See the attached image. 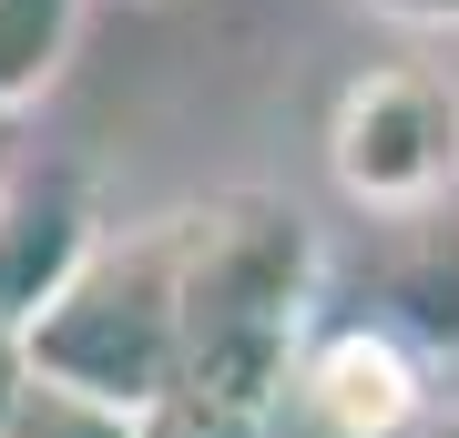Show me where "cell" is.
<instances>
[{"label":"cell","instance_id":"7a4b0ae2","mask_svg":"<svg viewBox=\"0 0 459 438\" xmlns=\"http://www.w3.org/2000/svg\"><path fill=\"white\" fill-rule=\"evenodd\" d=\"M31 367L113 408H153L184 388V276H174V214L102 235V255L72 296L31 326Z\"/></svg>","mask_w":459,"mask_h":438},{"label":"cell","instance_id":"277c9868","mask_svg":"<svg viewBox=\"0 0 459 438\" xmlns=\"http://www.w3.org/2000/svg\"><path fill=\"white\" fill-rule=\"evenodd\" d=\"M429 418H439L429 408V357L409 337H388L377 316L316 326L276 398V438H419Z\"/></svg>","mask_w":459,"mask_h":438},{"label":"cell","instance_id":"8992f818","mask_svg":"<svg viewBox=\"0 0 459 438\" xmlns=\"http://www.w3.org/2000/svg\"><path fill=\"white\" fill-rule=\"evenodd\" d=\"M368 286H377L368 316L388 337H409L419 357H459V204L398 214L388 245H377V265H368Z\"/></svg>","mask_w":459,"mask_h":438},{"label":"cell","instance_id":"9c48e42d","mask_svg":"<svg viewBox=\"0 0 459 438\" xmlns=\"http://www.w3.org/2000/svg\"><path fill=\"white\" fill-rule=\"evenodd\" d=\"M143 438H276V408H235V398L174 388V398L143 408Z\"/></svg>","mask_w":459,"mask_h":438},{"label":"cell","instance_id":"6da1fadb","mask_svg":"<svg viewBox=\"0 0 459 438\" xmlns=\"http://www.w3.org/2000/svg\"><path fill=\"white\" fill-rule=\"evenodd\" d=\"M174 276H184V388L276 408L286 367L316 337L327 245L286 194H204L174 204Z\"/></svg>","mask_w":459,"mask_h":438},{"label":"cell","instance_id":"ba28073f","mask_svg":"<svg viewBox=\"0 0 459 438\" xmlns=\"http://www.w3.org/2000/svg\"><path fill=\"white\" fill-rule=\"evenodd\" d=\"M0 438H143V408H113V398L62 388V377L31 367V388H21V408L0 418Z\"/></svg>","mask_w":459,"mask_h":438},{"label":"cell","instance_id":"8fae6325","mask_svg":"<svg viewBox=\"0 0 459 438\" xmlns=\"http://www.w3.org/2000/svg\"><path fill=\"white\" fill-rule=\"evenodd\" d=\"M368 11L409 21V31H459V0H368Z\"/></svg>","mask_w":459,"mask_h":438},{"label":"cell","instance_id":"3957f363","mask_svg":"<svg viewBox=\"0 0 459 438\" xmlns=\"http://www.w3.org/2000/svg\"><path fill=\"white\" fill-rule=\"evenodd\" d=\"M327 174L377 225L459 204V72H439V62L358 72L327 113Z\"/></svg>","mask_w":459,"mask_h":438},{"label":"cell","instance_id":"7c38bea8","mask_svg":"<svg viewBox=\"0 0 459 438\" xmlns=\"http://www.w3.org/2000/svg\"><path fill=\"white\" fill-rule=\"evenodd\" d=\"M419 438H459V408H449V418H429V428H419Z\"/></svg>","mask_w":459,"mask_h":438},{"label":"cell","instance_id":"52a82bcc","mask_svg":"<svg viewBox=\"0 0 459 438\" xmlns=\"http://www.w3.org/2000/svg\"><path fill=\"white\" fill-rule=\"evenodd\" d=\"M82 11L92 0H0V113L41 102L62 82L72 41H82Z\"/></svg>","mask_w":459,"mask_h":438},{"label":"cell","instance_id":"4fadbf2b","mask_svg":"<svg viewBox=\"0 0 459 438\" xmlns=\"http://www.w3.org/2000/svg\"><path fill=\"white\" fill-rule=\"evenodd\" d=\"M0 204H11V163H0Z\"/></svg>","mask_w":459,"mask_h":438},{"label":"cell","instance_id":"30bf717a","mask_svg":"<svg viewBox=\"0 0 459 438\" xmlns=\"http://www.w3.org/2000/svg\"><path fill=\"white\" fill-rule=\"evenodd\" d=\"M21 388H31V337H21L11 316H0V418L21 408Z\"/></svg>","mask_w":459,"mask_h":438},{"label":"cell","instance_id":"5b68a950","mask_svg":"<svg viewBox=\"0 0 459 438\" xmlns=\"http://www.w3.org/2000/svg\"><path fill=\"white\" fill-rule=\"evenodd\" d=\"M92 255H102V214L82 194V174H11V204H0V316L21 337L72 296V276Z\"/></svg>","mask_w":459,"mask_h":438}]
</instances>
